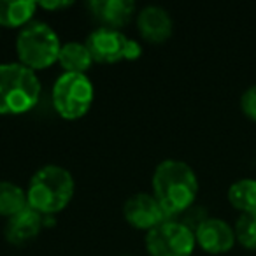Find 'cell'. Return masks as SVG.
<instances>
[{
  "label": "cell",
  "instance_id": "obj_15",
  "mask_svg": "<svg viewBox=\"0 0 256 256\" xmlns=\"http://www.w3.org/2000/svg\"><path fill=\"white\" fill-rule=\"evenodd\" d=\"M226 198L230 206L238 214L242 212H256V179L242 178L232 182L228 188Z\"/></svg>",
  "mask_w": 256,
  "mask_h": 256
},
{
  "label": "cell",
  "instance_id": "obj_2",
  "mask_svg": "<svg viewBox=\"0 0 256 256\" xmlns=\"http://www.w3.org/2000/svg\"><path fill=\"white\" fill-rule=\"evenodd\" d=\"M76 182L72 174L62 165L48 164L34 172L26 186L28 207L44 218L56 216L72 202Z\"/></svg>",
  "mask_w": 256,
  "mask_h": 256
},
{
  "label": "cell",
  "instance_id": "obj_12",
  "mask_svg": "<svg viewBox=\"0 0 256 256\" xmlns=\"http://www.w3.org/2000/svg\"><path fill=\"white\" fill-rule=\"evenodd\" d=\"M44 226V216L34 210L32 207L26 206L23 210L9 218L6 223V238L9 244L14 246H25L32 242L37 235L40 234Z\"/></svg>",
  "mask_w": 256,
  "mask_h": 256
},
{
  "label": "cell",
  "instance_id": "obj_18",
  "mask_svg": "<svg viewBox=\"0 0 256 256\" xmlns=\"http://www.w3.org/2000/svg\"><path fill=\"white\" fill-rule=\"evenodd\" d=\"M238 106L240 110L248 120L254 121L256 123V82L242 92L240 100H238Z\"/></svg>",
  "mask_w": 256,
  "mask_h": 256
},
{
  "label": "cell",
  "instance_id": "obj_11",
  "mask_svg": "<svg viewBox=\"0 0 256 256\" xmlns=\"http://www.w3.org/2000/svg\"><path fill=\"white\" fill-rule=\"evenodd\" d=\"M88 11L100 26L121 30L137 16V6L132 0H92L88 2Z\"/></svg>",
  "mask_w": 256,
  "mask_h": 256
},
{
  "label": "cell",
  "instance_id": "obj_16",
  "mask_svg": "<svg viewBox=\"0 0 256 256\" xmlns=\"http://www.w3.org/2000/svg\"><path fill=\"white\" fill-rule=\"evenodd\" d=\"M28 206L26 190L11 181H0V218H12Z\"/></svg>",
  "mask_w": 256,
  "mask_h": 256
},
{
  "label": "cell",
  "instance_id": "obj_10",
  "mask_svg": "<svg viewBox=\"0 0 256 256\" xmlns=\"http://www.w3.org/2000/svg\"><path fill=\"white\" fill-rule=\"evenodd\" d=\"M139 36L150 44H164L174 34V20L162 6H146L137 14Z\"/></svg>",
  "mask_w": 256,
  "mask_h": 256
},
{
  "label": "cell",
  "instance_id": "obj_5",
  "mask_svg": "<svg viewBox=\"0 0 256 256\" xmlns=\"http://www.w3.org/2000/svg\"><path fill=\"white\" fill-rule=\"evenodd\" d=\"M95 100V88L86 74H60L51 88V102L64 120L76 121L86 116Z\"/></svg>",
  "mask_w": 256,
  "mask_h": 256
},
{
  "label": "cell",
  "instance_id": "obj_9",
  "mask_svg": "<svg viewBox=\"0 0 256 256\" xmlns=\"http://www.w3.org/2000/svg\"><path fill=\"white\" fill-rule=\"evenodd\" d=\"M123 216L130 226L146 234L168 220L153 193H136L130 196L123 206Z\"/></svg>",
  "mask_w": 256,
  "mask_h": 256
},
{
  "label": "cell",
  "instance_id": "obj_6",
  "mask_svg": "<svg viewBox=\"0 0 256 256\" xmlns=\"http://www.w3.org/2000/svg\"><path fill=\"white\" fill-rule=\"evenodd\" d=\"M150 256H192L196 248L195 232L179 220H165L144 238Z\"/></svg>",
  "mask_w": 256,
  "mask_h": 256
},
{
  "label": "cell",
  "instance_id": "obj_8",
  "mask_svg": "<svg viewBox=\"0 0 256 256\" xmlns=\"http://www.w3.org/2000/svg\"><path fill=\"white\" fill-rule=\"evenodd\" d=\"M196 246L207 254H224L230 252L237 244L234 224H230L223 218L207 216L196 224L195 230Z\"/></svg>",
  "mask_w": 256,
  "mask_h": 256
},
{
  "label": "cell",
  "instance_id": "obj_7",
  "mask_svg": "<svg viewBox=\"0 0 256 256\" xmlns=\"http://www.w3.org/2000/svg\"><path fill=\"white\" fill-rule=\"evenodd\" d=\"M84 44L88 46L93 62L96 64H120V62H134L140 58L142 46L137 40L124 36L121 30L98 26L88 37Z\"/></svg>",
  "mask_w": 256,
  "mask_h": 256
},
{
  "label": "cell",
  "instance_id": "obj_1",
  "mask_svg": "<svg viewBox=\"0 0 256 256\" xmlns=\"http://www.w3.org/2000/svg\"><path fill=\"white\" fill-rule=\"evenodd\" d=\"M153 196L158 200L168 220L182 216L195 206L198 195V178L192 165L168 158L156 165L151 178Z\"/></svg>",
  "mask_w": 256,
  "mask_h": 256
},
{
  "label": "cell",
  "instance_id": "obj_4",
  "mask_svg": "<svg viewBox=\"0 0 256 256\" xmlns=\"http://www.w3.org/2000/svg\"><path fill=\"white\" fill-rule=\"evenodd\" d=\"M62 42L58 34L44 22H32L20 30L16 37L18 62L34 72L58 64Z\"/></svg>",
  "mask_w": 256,
  "mask_h": 256
},
{
  "label": "cell",
  "instance_id": "obj_3",
  "mask_svg": "<svg viewBox=\"0 0 256 256\" xmlns=\"http://www.w3.org/2000/svg\"><path fill=\"white\" fill-rule=\"evenodd\" d=\"M42 86L37 72L20 62L0 64V116H18L39 104Z\"/></svg>",
  "mask_w": 256,
  "mask_h": 256
},
{
  "label": "cell",
  "instance_id": "obj_13",
  "mask_svg": "<svg viewBox=\"0 0 256 256\" xmlns=\"http://www.w3.org/2000/svg\"><path fill=\"white\" fill-rule=\"evenodd\" d=\"M93 56L90 53L88 46L79 40L62 44L60 54H58V65L67 74H86L92 68Z\"/></svg>",
  "mask_w": 256,
  "mask_h": 256
},
{
  "label": "cell",
  "instance_id": "obj_17",
  "mask_svg": "<svg viewBox=\"0 0 256 256\" xmlns=\"http://www.w3.org/2000/svg\"><path fill=\"white\" fill-rule=\"evenodd\" d=\"M237 244L249 251H256V212H242L234 223Z\"/></svg>",
  "mask_w": 256,
  "mask_h": 256
},
{
  "label": "cell",
  "instance_id": "obj_19",
  "mask_svg": "<svg viewBox=\"0 0 256 256\" xmlns=\"http://www.w3.org/2000/svg\"><path fill=\"white\" fill-rule=\"evenodd\" d=\"M39 9L44 11H62V9H68L74 6V2H68V0H54V2H37Z\"/></svg>",
  "mask_w": 256,
  "mask_h": 256
},
{
  "label": "cell",
  "instance_id": "obj_14",
  "mask_svg": "<svg viewBox=\"0 0 256 256\" xmlns=\"http://www.w3.org/2000/svg\"><path fill=\"white\" fill-rule=\"evenodd\" d=\"M37 9H39V4L32 0H18V2L0 0V26L23 28L28 23H32Z\"/></svg>",
  "mask_w": 256,
  "mask_h": 256
},
{
  "label": "cell",
  "instance_id": "obj_20",
  "mask_svg": "<svg viewBox=\"0 0 256 256\" xmlns=\"http://www.w3.org/2000/svg\"><path fill=\"white\" fill-rule=\"evenodd\" d=\"M121 256H130V254H121Z\"/></svg>",
  "mask_w": 256,
  "mask_h": 256
}]
</instances>
